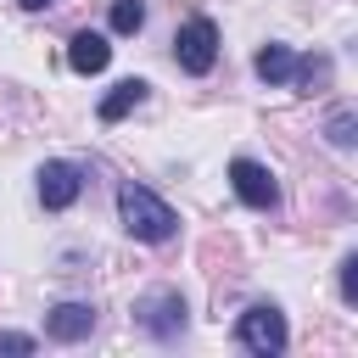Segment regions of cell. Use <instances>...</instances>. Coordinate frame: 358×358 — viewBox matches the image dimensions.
Masks as SVG:
<instances>
[{"instance_id":"obj_1","label":"cell","mask_w":358,"mask_h":358,"mask_svg":"<svg viewBox=\"0 0 358 358\" xmlns=\"http://www.w3.org/2000/svg\"><path fill=\"white\" fill-rule=\"evenodd\" d=\"M117 213H123V229H129L134 241H151V246H157V241H168V235H173V224H179V218H173V207H168L162 196H151L145 185H134V179L117 190Z\"/></svg>"},{"instance_id":"obj_2","label":"cell","mask_w":358,"mask_h":358,"mask_svg":"<svg viewBox=\"0 0 358 358\" xmlns=\"http://www.w3.org/2000/svg\"><path fill=\"white\" fill-rule=\"evenodd\" d=\"M235 336H241V347L246 352H280L285 347V313L280 308H268V302H257V308H246L241 313V324H235Z\"/></svg>"},{"instance_id":"obj_3","label":"cell","mask_w":358,"mask_h":358,"mask_svg":"<svg viewBox=\"0 0 358 358\" xmlns=\"http://www.w3.org/2000/svg\"><path fill=\"white\" fill-rule=\"evenodd\" d=\"M173 56H179L185 73H207V67L218 62V28H213L207 17H190V22L173 34Z\"/></svg>"},{"instance_id":"obj_4","label":"cell","mask_w":358,"mask_h":358,"mask_svg":"<svg viewBox=\"0 0 358 358\" xmlns=\"http://www.w3.org/2000/svg\"><path fill=\"white\" fill-rule=\"evenodd\" d=\"M229 185H235V196H241L246 207H257V213L280 207V185H274V173H268L263 162H252V157H235V162H229Z\"/></svg>"},{"instance_id":"obj_5","label":"cell","mask_w":358,"mask_h":358,"mask_svg":"<svg viewBox=\"0 0 358 358\" xmlns=\"http://www.w3.org/2000/svg\"><path fill=\"white\" fill-rule=\"evenodd\" d=\"M78 190H84V179H78L73 162H45V168H39V201H45V207H73Z\"/></svg>"},{"instance_id":"obj_6","label":"cell","mask_w":358,"mask_h":358,"mask_svg":"<svg viewBox=\"0 0 358 358\" xmlns=\"http://www.w3.org/2000/svg\"><path fill=\"white\" fill-rule=\"evenodd\" d=\"M140 324H145L151 336H173V330L185 324V302H179V291H151V296L140 302Z\"/></svg>"},{"instance_id":"obj_7","label":"cell","mask_w":358,"mask_h":358,"mask_svg":"<svg viewBox=\"0 0 358 358\" xmlns=\"http://www.w3.org/2000/svg\"><path fill=\"white\" fill-rule=\"evenodd\" d=\"M45 330H50L56 341H78V336L95 330V308H90V302H56V308L45 313Z\"/></svg>"},{"instance_id":"obj_8","label":"cell","mask_w":358,"mask_h":358,"mask_svg":"<svg viewBox=\"0 0 358 358\" xmlns=\"http://www.w3.org/2000/svg\"><path fill=\"white\" fill-rule=\"evenodd\" d=\"M67 62H73V73H106V62H112V45H106V34H73L67 39Z\"/></svg>"},{"instance_id":"obj_9","label":"cell","mask_w":358,"mask_h":358,"mask_svg":"<svg viewBox=\"0 0 358 358\" xmlns=\"http://www.w3.org/2000/svg\"><path fill=\"white\" fill-rule=\"evenodd\" d=\"M140 101H145V84H140V78H123V84H112V95L101 101V123H117V117H123V112H134Z\"/></svg>"},{"instance_id":"obj_10","label":"cell","mask_w":358,"mask_h":358,"mask_svg":"<svg viewBox=\"0 0 358 358\" xmlns=\"http://www.w3.org/2000/svg\"><path fill=\"white\" fill-rule=\"evenodd\" d=\"M291 67H296V62H291L285 45H263V50H257V78H263V84H285Z\"/></svg>"},{"instance_id":"obj_11","label":"cell","mask_w":358,"mask_h":358,"mask_svg":"<svg viewBox=\"0 0 358 358\" xmlns=\"http://www.w3.org/2000/svg\"><path fill=\"white\" fill-rule=\"evenodd\" d=\"M140 22H145L140 0H112V34H140Z\"/></svg>"},{"instance_id":"obj_12","label":"cell","mask_w":358,"mask_h":358,"mask_svg":"<svg viewBox=\"0 0 358 358\" xmlns=\"http://www.w3.org/2000/svg\"><path fill=\"white\" fill-rule=\"evenodd\" d=\"M330 140L336 145H352V112H336L330 117Z\"/></svg>"},{"instance_id":"obj_13","label":"cell","mask_w":358,"mask_h":358,"mask_svg":"<svg viewBox=\"0 0 358 358\" xmlns=\"http://www.w3.org/2000/svg\"><path fill=\"white\" fill-rule=\"evenodd\" d=\"M0 352H34V336H17V330H0Z\"/></svg>"},{"instance_id":"obj_14","label":"cell","mask_w":358,"mask_h":358,"mask_svg":"<svg viewBox=\"0 0 358 358\" xmlns=\"http://www.w3.org/2000/svg\"><path fill=\"white\" fill-rule=\"evenodd\" d=\"M341 296H347V302H352V296H358V274H352V257H347V263H341Z\"/></svg>"},{"instance_id":"obj_15","label":"cell","mask_w":358,"mask_h":358,"mask_svg":"<svg viewBox=\"0 0 358 358\" xmlns=\"http://www.w3.org/2000/svg\"><path fill=\"white\" fill-rule=\"evenodd\" d=\"M17 6H22V11H45L50 0H17Z\"/></svg>"}]
</instances>
